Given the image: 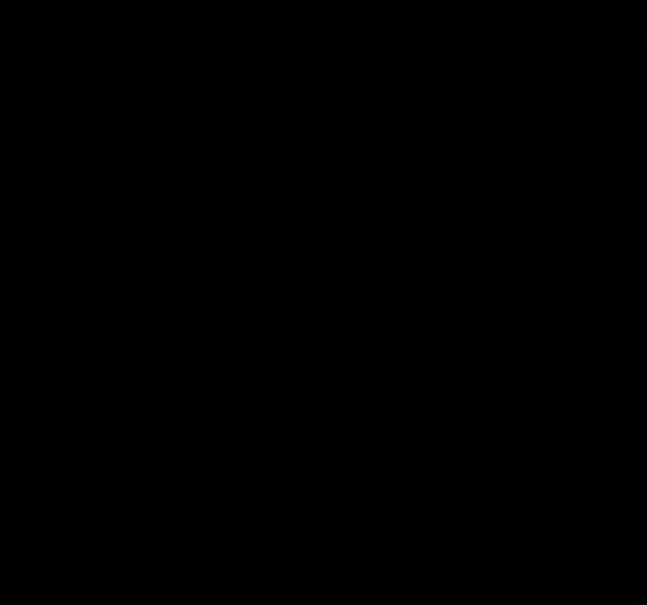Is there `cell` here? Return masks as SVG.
I'll return each mask as SVG.
<instances>
[{"mask_svg":"<svg viewBox=\"0 0 647 605\" xmlns=\"http://www.w3.org/2000/svg\"><path fill=\"white\" fill-rule=\"evenodd\" d=\"M634 601L647 605V568H638V573H634Z\"/></svg>","mask_w":647,"mask_h":605,"instance_id":"6da1fadb","label":"cell"}]
</instances>
